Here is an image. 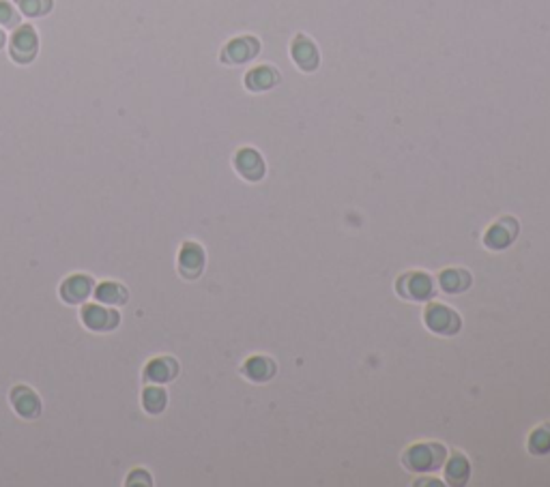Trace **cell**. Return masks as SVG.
Wrapping results in <instances>:
<instances>
[{
  "instance_id": "obj_1",
  "label": "cell",
  "mask_w": 550,
  "mask_h": 487,
  "mask_svg": "<svg viewBox=\"0 0 550 487\" xmlns=\"http://www.w3.org/2000/svg\"><path fill=\"white\" fill-rule=\"evenodd\" d=\"M447 459V448L439 442H417L402 455V463L411 472H434Z\"/></svg>"
},
{
  "instance_id": "obj_2",
  "label": "cell",
  "mask_w": 550,
  "mask_h": 487,
  "mask_svg": "<svg viewBox=\"0 0 550 487\" xmlns=\"http://www.w3.org/2000/svg\"><path fill=\"white\" fill-rule=\"evenodd\" d=\"M426 327L436 335H456L462 327V318L456 309L445 303H430L424 312Z\"/></svg>"
},
{
  "instance_id": "obj_3",
  "label": "cell",
  "mask_w": 550,
  "mask_h": 487,
  "mask_svg": "<svg viewBox=\"0 0 550 487\" xmlns=\"http://www.w3.org/2000/svg\"><path fill=\"white\" fill-rule=\"evenodd\" d=\"M396 292L406 299V301H417L424 303L434 294V282L428 273L421 271H411L398 277L396 282Z\"/></svg>"
},
{
  "instance_id": "obj_4",
  "label": "cell",
  "mask_w": 550,
  "mask_h": 487,
  "mask_svg": "<svg viewBox=\"0 0 550 487\" xmlns=\"http://www.w3.org/2000/svg\"><path fill=\"white\" fill-rule=\"evenodd\" d=\"M516 236H518L516 219L514 217H501L494 225L488 227V232L484 236V245L492 252H501V250L511 245Z\"/></svg>"
},
{
  "instance_id": "obj_5",
  "label": "cell",
  "mask_w": 550,
  "mask_h": 487,
  "mask_svg": "<svg viewBox=\"0 0 550 487\" xmlns=\"http://www.w3.org/2000/svg\"><path fill=\"white\" fill-rule=\"evenodd\" d=\"M39 50V39L33 26H20L16 29L14 37H11V58L16 63H31L37 56Z\"/></svg>"
},
{
  "instance_id": "obj_6",
  "label": "cell",
  "mask_w": 550,
  "mask_h": 487,
  "mask_svg": "<svg viewBox=\"0 0 550 487\" xmlns=\"http://www.w3.org/2000/svg\"><path fill=\"white\" fill-rule=\"evenodd\" d=\"M82 320L91 331H112L119 327L121 316L110 305H86L82 309Z\"/></svg>"
},
{
  "instance_id": "obj_7",
  "label": "cell",
  "mask_w": 550,
  "mask_h": 487,
  "mask_svg": "<svg viewBox=\"0 0 550 487\" xmlns=\"http://www.w3.org/2000/svg\"><path fill=\"white\" fill-rule=\"evenodd\" d=\"M204 269V250L198 245V242H185L179 252V271L183 277L187 280H196L200 277Z\"/></svg>"
},
{
  "instance_id": "obj_8",
  "label": "cell",
  "mask_w": 550,
  "mask_h": 487,
  "mask_svg": "<svg viewBox=\"0 0 550 487\" xmlns=\"http://www.w3.org/2000/svg\"><path fill=\"white\" fill-rule=\"evenodd\" d=\"M11 404H14L16 412L24 419H29V421L37 419L41 414V399L29 386H16L11 391Z\"/></svg>"
},
{
  "instance_id": "obj_9",
  "label": "cell",
  "mask_w": 550,
  "mask_h": 487,
  "mask_svg": "<svg viewBox=\"0 0 550 487\" xmlns=\"http://www.w3.org/2000/svg\"><path fill=\"white\" fill-rule=\"evenodd\" d=\"M91 292H93V280L86 275H74L65 280L61 286V299L69 305L84 303L91 297Z\"/></svg>"
},
{
  "instance_id": "obj_10",
  "label": "cell",
  "mask_w": 550,
  "mask_h": 487,
  "mask_svg": "<svg viewBox=\"0 0 550 487\" xmlns=\"http://www.w3.org/2000/svg\"><path fill=\"white\" fill-rule=\"evenodd\" d=\"M234 165H236V172L247 180H260L264 176V163L254 148L239 150V155L234 157Z\"/></svg>"
},
{
  "instance_id": "obj_11",
  "label": "cell",
  "mask_w": 550,
  "mask_h": 487,
  "mask_svg": "<svg viewBox=\"0 0 550 487\" xmlns=\"http://www.w3.org/2000/svg\"><path fill=\"white\" fill-rule=\"evenodd\" d=\"M179 374V363L172 357H157L144 367V376L151 382H170Z\"/></svg>"
},
{
  "instance_id": "obj_12",
  "label": "cell",
  "mask_w": 550,
  "mask_h": 487,
  "mask_svg": "<svg viewBox=\"0 0 550 487\" xmlns=\"http://www.w3.org/2000/svg\"><path fill=\"white\" fill-rule=\"evenodd\" d=\"M471 273L466 269H445L441 275H439V286L443 292L447 294H460V292H466L469 286H471Z\"/></svg>"
},
{
  "instance_id": "obj_13",
  "label": "cell",
  "mask_w": 550,
  "mask_h": 487,
  "mask_svg": "<svg viewBox=\"0 0 550 487\" xmlns=\"http://www.w3.org/2000/svg\"><path fill=\"white\" fill-rule=\"evenodd\" d=\"M243 376L249 378L251 382H266L275 376V363L262 354L249 357L243 365Z\"/></svg>"
},
{
  "instance_id": "obj_14",
  "label": "cell",
  "mask_w": 550,
  "mask_h": 487,
  "mask_svg": "<svg viewBox=\"0 0 550 487\" xmlns=\"http://www.w3.org/2000/svg\"><path fill=\"white\" fill-rule=\"evenodd\" d=\"M258 52V41L256 39H234L226 46L224 54H221V61L224 63H245L249 58H254Z\"/></svg>"
},
{
  "instance_id": "obj_15",
  "label": "cell",
  "mask_w": 550,
  "mask_h": 487,
  "mask_svg": "<svg viewBox=\"0 0 550 487\" xmlns=\"http://www.w3.org/2000/svg\"><path fill=\"white\" fill-rule=\"evenodd\" d=\"M471 476V463L466 459V455L462 453H454L447 463H445V478L449 485H464Z\"/></svg>"
},
{
  "instance_id": "obj_16",
  "label": "cell",
  "mask_w": 550,
  "mask_h": 487,
  "mask_svg": "<svg viewBox=\"0 0 550 487\" xmlns=\"http://www.w3.org/2000/svg\"><path fill=\"white\" fill-rule=\"evenodd\" d=\"M95 297L99 303L104 305H110V307H119V305H125L127 303V288L116 284V282H104L95 288Z\"/></svg>"
},
{
  "instance_id": "obj_17",
  "label": "cell",
  "mask_w": 550,
  "mask_h": 487,
  "mask_svg": "<svg viewBox=\"0 0 550 487\" xmlns=\"http://www.w3.org/2000/svg\"><path fill=\"white\" fill-rule=\"evenodd\" d=\"M293 56H295V61L299 63V67H304V69H308V71L314 69L316 63H319V54H316L314 46H312L306 37H299V39L295 41Z\"/></svg>"
},
{
  "instance_id": "obj_18",
  "label": "cell",
  "mask_w": 550,
  "mask_h": 487,
  "mask_svg": "<svg viewBox=\"0 0 550 487\" xmlns=\"http://www.w3.org/2000/svg\"><path fill=\"white\" fill-rule=\"evenodd\" d=\"M275 82H278V73H275L271 67H258V69L249 71L247 78H245V84H247V88H251V91L271 88Z\"/></svg>"
},
{
  "instance_id": "obj_19",
  "label": "cell",
  "mask_w": 550,
  "mask_h": 487,
  "mask_svg": "<svg viewBox=\"0 0 550 487\" xmlns=\"http://www.w3.org/2000/svg\"><path fill=\"white\" fill-rule=\"evenodd\" d=\"M529 453L533 455H548L550 453V423L535 427L529 436Z\"/></svg>"
},
{
  "instance_id": "obj_20",
  "label": "cell",
  "mask_w": 550,
  "mask_h": 487,
  "mask_svg": "<svg viewBox=\"0 0 550 487\" xmlns=\"http://www.w3.org/2000/svg\"><path fill=\"white\" fill-rule=\"evenodd\" d=\"M168 404V395L159 386H146L142 393V406L149 414H159Z\"/></svg>"
},
{
  "instance_id": "obj_21",
  "label": "cell",
  "mask_w": 550,
  "mask_h": 487,
  "mask_svg": "<svg viewBox=\"0 0 550 487\" xmlns=\"http://www.w3.org/2000/svg\"><path fill=\"white\" fill-rule=\"evenodd\" d=\"M18 9L29 18H41L52 11V0H18Z\"/></svg>"
},
{
  "instance_id": "obj_22",
  "label": "cell",
  "mask_w": 550,
  "mask_h": 487,
  "mask_svg": "<svg viewBox=\"0 0 550 487\" xmlns=\"http://www.w3.org/2000/svg\"><path fill=\"white\" fill-rule=\"evenodd\" d=\"M20 9H16L7 0H0V26L3 29H16L20 22Z\"/></svg>"
},
{
  "instance_id": "obj_23",
  "label": "cell",
  "mask_w": 550,
  "mask_h": 487,
  "mask_svg": "<svg viewBox=\"0 0 550 487\" xmlns=\"http://www.w3.org/2000/svg\"><path fill=\"white\" fill-rule=\"evenodd\" d=\"M136 481H144L146 485L153 483V481L149 478V472H144V470H134V472L129 474V478H127V485H134Z\"/></svg>"
},
{
  "instance_id": "obj_24",
  "label": "cell",
  "mask_w": 550,
  "mask_h": 487,
  "mask_svg": "<svg viewBox=\"0 0 550 487\" xmlns=\"http://www.w3.org/2000/svg\"><path fill=\"white\" fill-rule=\"evenodd\" d=\"M5 46V33H3V26H0V48Z\"/></svg>"
}]
</instances>
